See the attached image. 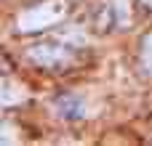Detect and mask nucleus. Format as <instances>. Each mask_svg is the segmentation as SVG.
Returning <instances> with one entry per match:
<instances>
[{
    "label": "nucleus",
    "instance_id": "nucleus-1",
    "mask_svg": "<svg viewBox=\"0 0 152 146\" xmlns=\"http://www.w3.org/2000/svg\"><path fill=\"white\" fill-rule=\"evenodd\" d=\"M69 5L67 0H43L37 5H29L27 11H21L16 16V29L21 35H29V32H43L48 27H56L59 21H64Z\"/></svg>",
    "mask_w": 152,
    "mask_h": 146
},
{
    "label": "nucleus",
    "instance_id": "nucleus-2",
    "mask_svg": "<svg viewBox=\"0 0 152 146\" xmlns=\"http://www.w3.org/2000/svg\"><path fill=\"white\" fill-rule=\"evenodd\" d=\"M27 56L37 66H45V69H59V66H67L72 61V51L61 48V45H53V43H37L27 51Z\"/></svg>",
    "mask_w": 152,
    "mask_h": 146
},
{
    "label": "nucleus",
    "instance_id": "nucleus-3",
    "mask_svg": "<svg viewBox=\"0 0 152 146\" xmlns=\"http://www.w3.org/2000/svg\"><path fill=\"white\" fill-rule=\"evenodd\" d=\"M21 101H27V88L21 82L11 80V77H3V82H0V104L3 106H16Z\"/></svg>",
    "mask_w": 152,
    "mask_h": 146
},
{
    "label": "nucleus",
    "instance_id": "nucleus-4",
    "mask_svg": "<svg viewBox=\"0 0 152 146\" xmlns=\"http://www.w3.org/2000/svg\"><path fill=\"white\" fill-rule=\"evenodd\" d=\"M56 114L64 117V120L86 117V104H83V98H77V96H64V98L56 101Z\"/></svg>",
    "mask_w": 152,
    "mask_h": 146
},
{
    "label": "nucleus",
    "instance_id": "nucleus-5",
    "mask_svg": "<svg viewBox=\"0 0 152 146\" xmlns=\"http://www.w3.org/2000/svg\"><path fill=\"white\" fill-rule=\"evenodd\" d=\"M112 11H115V21L118 27H128L134 13H131V3L128 0H112Z\"/></svg>",
    "mask_w": 152,
    "mask_h": 146
},
{
    "label": "nucleus",
    "instance_id": "nucleus-6",
    "mask_svg": "<svg viewBox=\"0 0 152 146\" xmlns=\"http://www.w3.org/2000/svg\"><path fill=\"white\" fill-rule=\"evenodd\" d=\"M142 69L144 74H152V32L142 40Z\"/></svg>",
    "mask_w": 152,
    "mask_h": 146
},
{
    "label": "nucleus",
    "instance_id": "nucleus-7",
    "mask_svg": "<svg viewBox=\"0 0 152 146\" xmlns=\"http://www.w3.org/2000/svg\"><path fill=\"white\" fill-rule=\"evenodd\" d=\"M16 138H19V136H16V128H13L11 122H3V125H0V141H3V144H13Z\"/></svg>",
    "mask_w": 152,
    "mask_h": 146
},
{
    "label": "nucleus",
    "instance_id": "nucleus-8",
    "mask_svg": "<svg viewBox=\"0 0 152 146\" xmlns=\"http://www.w3.org/2000/svg\"><path fill=\"white\" fill-rule=\"evenodd\" d=\"M142 3H144V5H152V0H142Z\"/></svg>",
    "mask_w": 152,
    "mask_h": 146
}]
</instances>
